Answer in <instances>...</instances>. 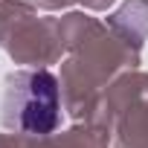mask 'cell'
Segmentation results:
<instances>
[{"label":"cell","mask_w":148,"mask_h":148,"mask_svg":"<svg viewBox=\"0 0 148 148\" xmlns=\"http://www.w3.org/2000/svg\"><path fill=\"white\" fill-rule=\"evenodd\" d=\"M3 128L26 136H47L61 125L58 79L47 70H18L6 79L0 102Z\"/></svg>","instance_id":"6da1fadb"}]
</instances>
